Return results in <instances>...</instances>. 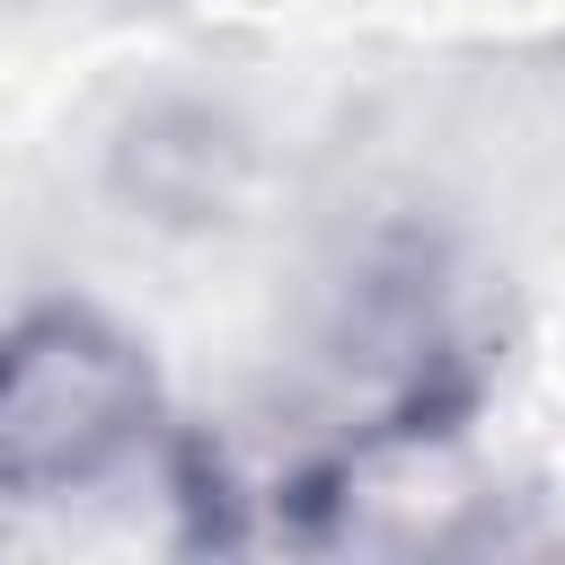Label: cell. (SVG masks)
<instances>
[{"label": "cell", "mask_w": 565, "mask_h": 565, "mask_svg": "<svg viewBox=\"0 0 565 565\" xmlns=\"http://www.w3.org/2000/svg\"><path fill=\"white\" fill-rule=\"evenodd\" d=\"M159 433L150 353L88 300H44L0 327V494L53 503L115 477Z\"/></svg>", "instance_id": "obj_1"}]
</instances>
